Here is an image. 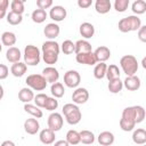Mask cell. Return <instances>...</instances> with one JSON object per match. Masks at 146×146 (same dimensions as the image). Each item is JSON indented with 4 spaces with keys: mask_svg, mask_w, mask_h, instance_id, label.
<instances>
[{
    "mask_svg": "<svg viewBox=\"0 0 146 146\" xmlns=\"http://www.w3.org/2000/svg\"><path fill=\"white\" fill-rule=\"evenodd\" d=\"M112 3L110 0H96L95 2V9L98 14H107L111 10Z\"/></svg>",
    "mask_w": 146,
    "mask_h": 146,
    "instance_id": "26",
    "label": "cell"
},
{
    "mask_svg": "<svg viewBox=\"0 0 146 146\" xmlns=\"http://www.w3.org/2000/svg\"><path fill=\"white\" fill-rule=\"evenodd\" d=\"M21 57H22V54H21V50L17 48V47H10L8 48L7 52H6V58L9 63H17L21 60Z\"/></svg>",
    "mask_w": 146,
    "mask_h": 146,
    "instance_id": "22",
    "label": "cell"
},
{
    "mask_svg": "<svg viewBox=\"0 0 146 146\" xmlns=\"http://www.w3.org/2000/svg\"><path fill=\"white\" fill-rule=\"evenodd\" d=\"M123 82V87L129 90V91H136L140 88L141 86V82H140V79L137 76V75H131V76H127L124 79Z\"/></svg>",
    "mask_w": 146,
    "mask_h": 146,
    "instance_id": "12",
    "label": "cell"
},
{
    "mask_svg": "<svg viewBox=\"0 0 146 146\" xmlns=\"http://www.w3.org/2000/svg\"><path fill=\"white\" fill-rule=\"evenodd\" d=\"M3 95H5V91H3V87L0 84V100L2 99V97H3Z\"/></svg>",
    "mask_w": 146,
    "mask_h": 146,
    "instance_id": "52",
    "label": "cell"
},
{
    "mask_svg": "<svg viewBox=\"0 0 146 146\" xmlns=\"http://www.w3.org/2000/svg\"><path fill=\"white\" fill-rule=\"evenodd\" d=\"M97 140L100 146H111L114 143L115 137L111 131H103L98 135Z\"/></svg>",
    "mask_w": 146,
    "mask_h": 146,
    "instance_id": "19",
    "label": "cell"
},
{
    "mask_svg": "<svg viewBox=\"0 0 146 146\" xmlns=\"http://www.w3.org/2000/svg\"><path fill=\"white\" fill-rule=\"evenodd\" d=\"M120 65H121V68H122L123 73H125L127 76L136 75V73L138 71V67H139L137 58L132 55L122 56L121 59H120Z\"/></svg>",
    "mask_w": 146,
    "mask_h": 146,
    "instance_id": "5",
    "label": "cell"
},
{
    "mask_svg": "<svg viewBox=\"0 0 146 146\" xmlns=\"http://www.w3.org/2000/svg\"><path fill=\"white\" fill-rule=\"evenodd\" d=\"M88 99H89V91L86 88H82V87L75 88V90L72 94V100L75 105L84 104V103H87Z\"/></svg>",
    "mask_w": 146,
    "mask_h": 146,
    "instance_id": "9",
    "label": "cell"
},
{
    "mask_svg": "<svg viewBox=\"0 0 146 146\" xmlns=\"http://www.w3.org/2000/svg\"><path fill=\"white\" fill-rule=\"evenodd\" d=\"M17 41V38H16V34L14 32H10V31H6L1 34V43L3 46H7L8 48L13 47Z\"/></svg>",
    "mask_w": 146,
    "mask_h": 146,
    "instance_id": "23",
    "label": "cell"
},
{
    "mask_svg": "<svg viewBox=\"0 0 146 146\" xmlns=\"http://www.w3.org/2000/svg\"><path fill=\"white\" fill-rule=\"evenodd\" d=\"M138 39L141 42H146V26L141 25L138 30Z\"/></svg>",
    "mask_w": 146,
    "mask_h": 146,
    "instance_id": "45",
    "label": "cell"
},
{
    "mask_svg": "<svg viewBox=\"0 0 146 146\" xmlns=\"http://www.w3.org/2000/svg\"><path fill=\"white\" fill-rule=\"evenodd\" d=\"M65 140L68 143V145H78L80 143V135L76 130H68Z\"/></svg>",
    "mask_w": 146,
    "mask_h": 146,
    "instance_id": "36",
    "label": "cell"
},
{
    "mask_svg": "<svg viewBox=\"0 0 146 146\" xmlns=\"http://www.w3.org/2000/svg\"><path fill=\"white\" fill-rule=\"evenodd\" d=\"M36 6L39 9H48L52 7V0H36Z\"/></svg>",
    "mask_w": 146,
    "mask_h": 146,
    "instance_id": "44",
    "label": "cell"
},
{
    "mask_svg": "<svg viewBox=\"0 0 146 146\" xmlns=\"http://www.w3.org/2000/svg\"><path fill=\"white\" fill-rule=\"evenodd\" d=\"M42 59L46 64H48L49 66L54 65L57 63L58 60V54L55 52H42Z\"/></svg>",
    "mask_w": 146,
    "mask_h": 146,
    "instance_id": "40",
    "label": "cell"
},
{
    "mask_svg": "<svg viewBox=\"0 0 146 146\" xmlns=\"http://www.w3.org/2000/svg\"><path fill=\"white\" fill-rule=\"evenodd\" d=\"M54 146H70V145L66 140H57V141H55Z\"/></svg>",
    "mask_w": 146,
    "mask_h": 146,
    "instance_id": "49",
    "label": "cell"
},
{
    "mask_svg": "<svg viewBox=\"0 0 146 146\" xmlns=\"http://www.w3.org/2000/svg\"><path fill=\"white\" fill-rule=\"evenodd\" d=\"M9 6V1L8 0H0V9L1 10H7Z\"/></svg>",
    "mask_w": 146,
    "mask_h": 146,
    "instance_id": "48",
    "label": "cell"
},
{
    "mask_svg": "<svg viewBox=\"0 0 146 146\" xmlns=\"http://www.w3.org/2000/svg\"><path fill=\"white\" fill-rule=\"evenodd\" d=\"M92 5V0H78V6L82 9L89 8Z\"/></svg>",
    "mask_w": 146,
    "mask_h": 146,
    "instance_id": "47",
    "label": "cell"
},
{
    "mask_svg": "<svg viewBox=\"0 0 146 146\" xmlns=\"http://www.w3.org/2000/svg\"><path fill=\"white\" fill-rule=\"evenodd\" d=\"M106 70H107V65L105 63H98L95 65L94 68V76L98 80H102L105 78L106 75Z\"/></svg>",
    "mask_w": 146,
    "mask_h": 146,
    "instance_id": "33",
    "label": "cell"
},
{
    "mask_svg": "<svg viewBox=\"0 0 146 146\" xmlns=\"http://www.w3.org/2000/svg\"><path fill=\"white\" fill-rule=\"evenodd\" d=\"M34 98V94H33V90L30 89L29 87H25V88H22L18 92V99L24 103V104H29L33 100Z\"/></svg>",
    "mask_w": 146,
    "mask_h": 146,
    "instance_id": "21",
    "label": "cell"
},
{
    "mask_svg": "<svg viewBox=\"0 0 146 146\" xmlns=\"http://www.w3.org/2000/svg\"><path fill=\"white\" fill-rule=\"evenodd\" d=\"M141 64H143V67H144V68H146V58H145V57L143 58V62H141Z\"/></svg>",
    "mask_w": 146,
    "mask_h": 146,
    "instance_id": "53",
    "label": "cell"
},
{
    "mask_svg": "<svg viewBox=\"0 0 146 146\" xmlns=\"http://www.w3.org/2000/svg\"><path fill=\"white\" fill-rule=\"evenodd\" d=\"M6 16H7V10H1L0 9V19H2Z\"/></svg>",
    "mask_w": 146,
    "mask_h": 146,
    "instance_id": "51",
    "label": "cell"
},
{
    "mask_svg": "<svg viewBox=\"0 0 146 146\" xmlns=\"http://www.w3.org/2000/svg\"><path fill=\"white\" fill-rule=\"evenodd\" d=\"M131 10L133 11V14L137 15H141L146 11V2L144 0H136L132 2L131 5Z\"/></svg>",
    "mask_w": 146,
    "mask_h": 146,
    "instance_id": "34",
    "label": "cell"
},
{
    "mask_svg": "<svg viewBox=\"0 0 146 146\" xmlns=\"http://www.w3.org/2000/svg\"><path fill=\"white\" fill-rule=\"evenodd\" d=\"M63 123H64V119H63V115L60 113L54 112L48 116V121H47L48 128L50 130H52L54 132L59 131L63 127Z\"/></svg>",
    "mask_w": 146,
    "mask_h": 146,
    "instance_id": "8",
    "label": "cell"
},
{
    "mask_svg": "<svg viewBox=\"0 0 146 146\" xmlns=\"http://www.w3.org/2000/svg\"><path fill=\"white\" fill-rule=\"evenodd\" d=\"M42 76L46 79L47 83H55L59 79V72L54 66H47L42 70Z\"/></svg>",
    "mask_w": 146,
    "mask_h": 146,
    "instance_id": "10",
    "label": "cell"
},
{
    "mask_svg": "<svg viewBox=\"0 0 146 146\" xmlns=\"http://www.w3.org/2000/svg\"><path fill=\"white\" fill-rule=\"evenodd\" d=\"M42 52H55L59 55L60 51V46L55 41V40H48L46 42L42 43V48H41Z\"/></svg>",
    "mask_w": 146,
    "mask_h": 146,
    "instance_id": "24",
    "label": "cell"
},
{
    "mask_svg": "<svg viewBox=\"0 0 146 146\" xmlns=\"http://www.w3.org/2000/svg\"><path fill=\"white\" fill-rule=\"evenodd\" d=\"M0 146H16V145H15V143L11 141V140H5V141H2V143L0 144Z\"/></svg>",
    "mask_w": 146,
    "mask_h": 146,
    "instance_id": "50",
    "label": "cell"
},
{
    "mask_svg": "<svg viewBox=\"0 0 146 146\" xmlns=\"http://www.w3.org/2000/svg\"><path fill=\"white\" fill-rule=\"evenodd\" d=\"M1 50H2V43L0 42V52H1Z\"/></svg>",
    "mask_w": 146,
    "mask_h": 146,
    "instance_id": "54",
    "label": "cell"
},
{
    "mask_svg": "<svg viewBox=\"0 0 146 146\" xmlns=\"http://www.w3.org/2000/svg\"><path fill=\"white\" fill-rule=\"evenodd\" d=\"M120 68L115 65V64H111L110 66H107V70H106V78L108 81L111 80H114V79H120Z\"/></svg>",
    "mask_w": 146,
    "mask_h": 146,
    "instance_id": "30",
    "label": "cell"
},
{
    "mask_svg": "<svg viewBox=\"0 0 146 146\" xmlns=\"http://www.w3.org/2000/svg\"><path fill=\"white\" fill-rule=\"evenodd\" d=\"M27 87L35 91H42L47 87V81L42 76V74H30L25 80Z\"/></svg>",
    "mask_w": 146,
    "mask_h": 146,
    "instance_id": "6",
    "label": "cell"
},
{
    "mask_svg": "<svg viewBox=\"0 0 146 146\" xmlns=\"http://www.w3.org/2000/svg\"><path fill=\"white\" fill-rule=\"evenodd\" d=\"M59 32H60V27L56 23H49L43 29V34L49 40H55L59 35Z\"/></svg>",
    "mask_w": 146,
    "mask_h": 146,
    "instance_id": "13",
    "label": "cell"
},
{
    "mask_svg": "<svg viewBox=\"0 0 146 146\" xmlns=\"http://www.w3.org/2000/svg\"><path fill=\"white\" fill-rule=\"evenodd\" d=\"M47 98H48V96H47L46 94L40 92V94H38L36 96H34L33 102H34L35 106H38L39 108H43V107H44V104H46Z\"/></svg>",
    "mask_w": 146,
    "mask_h": 146,
    "instance_id": "41",
    "label": "cell"
},
{
    "mask_svg": "<svg viewBox=\"0 0 146 146\" xmlns=\"http://www.w3.org/2000/svg\"><path fill=\"white\" fill-rule=\"evenodd\" d=\"M55 132L52 130H50L49 128H46V129H42L40 131V135H39V139L42 144L44 145H50L55 141Z\"/></svg>",
    "mask_w": 146,
    "mask_h": 146,
    "instance_id": "16",
    "label": "cell"
},
{
    "mask_svg": "<svg viewBox=\"0 0 146 146\" xmlns=\"http://www.w3.org/2000/svg\"><path fill=\"white\" fill-rule=\"evenodd\" d=\"M92 51V46L89 41L87 40H78L75 42V50L74 52L78 54H87V52H91Z\"/></svg>",
    "mask_w": 146,
    "mask_h": 146,
    "instance_id": "20",
    "label": "cell"
},
{
    "mask_svg": "<svg viewBox=\"0 0 146 146\" xmlns=\"http://www.w3.org/2000/svg\"><path fill=\"white\" fill-rule=\"evenodd\" d=\"M129 0H115L114 2V9L119 13H123L129 7Z\"/></svg>",
    "mask_w": 146,
    "mask_h": 146,
    "instance_id": "43",
    "label": "cell"
},
{
    "mask_svg": "<svg viewBox=\"0 0 146 146\" xmlns=\"http://www.w3.org/2000/svg\"><path fill=\"white\" fill-rule=\"evenodd\" d=\"M63 114L65 116L66 122L71 125L78 124L82 119L80 108L78 107V105H75L73 103H67L63 106Z\"/></svg>",
    "mask_w": 146,
    "mask_h": 146,
    "instance_id": "2",
    "label": "cell"
},
{
    "mask_svg": "<svg viewBox=\"0 0 146 146\" xmlns=\"http://www.w3.org/2000/svg\"><path fill=\"white\" fill-rule=\"evenodd\" d=\"M79 32H80V34L82 35V38H84V39H90V38H92L94 34H95V26H94L91 23H89V22H84V23H82V24L80 25Z\"/></svg>",
    "mask_w": 146,
    "mask_h": 146,
    "instance_id": "17",
    "label": "cell"
},
{
    "mask_svg": "<svg viewBox=\"0 0 146 146\" xmlns=\"http://www.w3.org/2000/svg\"><path fill=\"white\" fill-rule=\"evenodd\" d=\"M22 21H23V15H19L13 11H9L7 14V22L10 25H18L22 23Z\"/></svg>",
    "mask_w": 146,
    "mask_h": 146,
    "instance_id": "39",
    "label": "cell"
},
{
    "mask_svg": "<svg viewBox=\"0 0 146 146\" xmlns=\"http://www.w3.org/2000/svg\"><path fill=\"white\" fill-rule=\"evenodd\" d=\"M60 50L65 55H71L75 50V43L73 41H71V40H64L62 46H60Z\"/></svg>",
    "mask_w": 146,
    "mask_h": 146,
    "instance_id": "38",
    "label": "cell"
},
{
    "mask_svg": "<svg viewBox=\"0 0 146 146\" xmlns=\"http://www.w3.org/2000/svg\"><path fill=\"white\" fill-rule=\"evenodd\" d=\"M40 129V123L38 121V119L35 117H30L26 119L24 122V130L26 133L29 135H35Z\"/></svg>",
    "mask_w": 146,
    "mask_h": 146,
    "instance_id": "15",
    "label": "cell"
},
{
    "mask_svg": "<svg viewBox=\"0 0 146 146\" xmlns=\"http://www.w3.org/2000/svg\"><path fill=\"white\" fill-rule=\"evenodd\" d=\"M24 63L26 66H36L40 63L41 54L36 46L27 44L24 49Z\"/></svg>",
    "mask_w": 146,
    "mask_h": 146,
    "instance_id": "4",
    "label": "cell"
},
{
    "mask_svg": "<svg viewBox=\"0 0 146 146\" xmlns=\"http://www.w3.org/2000/svg\"><path fill=\"white\" fill-rule=\"evenodd\" d=\"M57 107H58V100H57L55 97H49V96H48V98H47V100H46V104H44V107H43V108H46L47 111L52 112V111L57 110Z\"/></svg>",
    "mask_w": 146,
    "mask_h": 146,
    "instance_id": "42",
    "label": "cell"
},
{
    "mask_svg": "<svg viewBox=\"0 0 146 146\" xmlns=\"http://www.w3.org/2000/svg\"><path fill=\"white\" fill-rule=\"evenodd\" d=\"M10 8L13 13H16V14H19V15H23L24 10H25V7H24V0H13L11 3H10Z\"/></svg>",
    "mask_w": 146,
    "mask_h": 146,
    "instance_id": "37",
    "label": "cell"
},
{
    "mask_svg": "<svg viewBox=\"0 0 146 146\" xmlns=\"http://www.w3.org/2000/svg\"><path fill=\"white\" fill-rule=\"evenodd\" d=\"M123 88V82L121 79H114L108 81V90L112 94H119Z\"/></svg>",
    "mask_w": 146,
    "mask_h": 146,
    "instance_id": "35",
    "label": "cell"
},
{
    "mask_svg": "<svg viewBox=\"0 0 146 146\" xmlns=\"http://www.w3.org/2000/svg\"><path fill=\"white\" fill-rule=\"evenodd\" d=\"M81 82L80 73L75 70H68L64 74V84L67 88H78Z\"/></svg>",
    "mask_w": 146,
    "mask_h": 146,
    "instance_id": "7",
    "label": "cell"
},
{
    "mask_svg": "<svg viewBox=\"0 0 146 146\" xmlns=\"http://www.w3.org/2000/svg\"><path fill=\"white\" fill-rule=\"evenodd\" d=\"M31 18H32V21L34 22V23H36V24H41V23H43L44 21H46V18H47V13H46V10H42V9H34L33 11H32V15H31Z\"/></svg>",
    "mask_w": 146,
    "mask_h": 146,
    "instance_id": "31",
    "label": "cell"
},
{
    "mask_svg": "<svg viewBox=\"0 0 146 146\" xmlns=\"http://www.w3.org/2000/svg\"><path fill=\"white\" fill-rule=\"evenodd\" d=\"M50 92H51V95H52L55 98H60V97H63L64 94H65V88H64L63 83H60V82H55V83H52L51 87H50Z\"/></svg>",
    "mask_w": 146,
    "mask_h": 146,
    "instance_id": "32",
    "label": "cell"
},
{
    "mask_svg": "<svg viewBox=\"0 0 146 146\" xmlns=\"http://www.w3.org/2000/svg\"><path fill=\"white\" fill-rule=\"evenodd\" d=\"M24 111L26 113H29L30 115H32V117H35V119H40V117L43 116L42 111L38 106H35L33 104H30V103L29 104H24Z\"/></svg>",
    "mask_w": 146,
    "mask_h": 146,
    "instance_id": "28",
    "label": "cell"
},
{
    "mask_svg": "<svg viewBox=\"0 0 146 146\" xmlns=\"http://www.w3.org/2000/svg\"><path fill=\"white\" fill-rule=\"evenodd\" d=\"M67 11L63 6H54L49 11V16L55 22H62L66 18Z\"/></svg>",
    "mask_w": 146,
    "mask_h": 146,
    "instance_id": "11",
    "label": "cell"
},
{
    "mask_svg": "<svg viewBox=\"0 0 146 146\" xmlns=\"http://www.w3.org/2000/svg\"><path fill=\"white\" fill-rule=\"evenodd\" d=\"M9 74V68L5 64H0V80H5Z\"/></svg>",
    "mask_w": 146,
    "mask_h": 146,
    "instance_id": "46",
    "label": "cell"
},
{
    "mask_svg": "<svg viewBox=\"0 0 146 146\" xmlns=\"http://www.w3.org/2000/svg\"><path fill=\"white\" fill-rule=\"evenodd\" d=\"M26 70H27V66L25 65V63H22V62H17V63H14L10 67V73L16 76V78H21L23 76L25 73H26Z\"/></svg>",
    "mask_w": 146,
    "mask_h": 146,
    "instance_id": "25",
    "label": "cell"
},
{
    "mask_svg": "<svg viewBox=\"0 0 146 146\" xmlns=\"http://www.w3.org/2000/svg\"><path fill=\"white\" fill-rule=\"evenodd\" d=\"M120 128L123 131H132L135 125L138 123L137 120V105L128 106L122 111V115L120 119Z\"/></svg>",
    "mask_w": 146,
    "mask_h": 146,
    "instance_id": "1",
    "label": "cell"
},
{
    "mask_svg": "<svg viewBox=\"0 0 146 146\" xmlns=\"http://www.w3.org/2000/svg\"><path fill=\"white\" fill-rule=\"evenodd\" d=\"M80 135V143L84 145H91L95 141V135L90 130H82L79 132Z\"/></svg>",
    "mask_w": 146,
    "mask_h": 146,
    "instance_id": "29",
    "label": "cell"
},
{
    "mask_svg": "<svg viewBox=\"0 0 146 146\" xmlns=\"http://www.w3.org/2000/svg\"><path fill=\"white\" fill-rule=\"evenodd\" d=\"M132 141L137 145L146 144V131L143 128H138L132 132Z\"/></svg>",
    "mask_w": 146,
    "mask_h": 146,
    "instance_id": "27",
    "label": "cell"
},
{
    "mask_svg": "<svg viewBox=\"0 0 146 146\" xmlns=\"http://www.w3.org/2000/svg\"><path fill=\"white\" fill-rule=\"evenodd\" d=\"M140 26H141V21L136 15H130V16H127L124 18H121L119 21V24H117V27L122 33L138 31Z\"/></svg>",
    "mask_w": 146,
    "mask_h": 146,
    "instance_id": "3",
    "label": "cell"
},
{
    "mask_svg": "<svg viewBox=\"0 0 146 146\" xmlns=\"http://www.w3.org/2000/svg\"><path fill=\"white\" fill-rule=\"evenodd\" d=\"M92 52H94V56H95L96 60L99 62V63H105L111 57V50L106 46H100V47L96 48V50L92 51Z\"/></svg>",
    "mask_w": 146,
    "mask_h": 146,
    "instance_id": "14",
    "label": "cell"
},
{
    "mask_svg": "<svg viewBox=\"0 0 146 146\" xmlns=\"http://www.w3.org/2000/svg\"><path fill=\"white\" fill-rule=\"evenodd\" d=\"M75 59L79 64H84V65H95L97 63L92 51L87 54H78L75 56Z\"/></svg>",
    "mask_w": 146,
    "mask_h": 146,
    "instance_id": "18",
    "label": "cell"
},
{
    "mask_svg": "<svg viewBox=\"0 0 146 146\" xmlns=\"http://www.w3.org/2000/svg\"><path fill=\"white\" fill-rule=\"evenodd\" d=\"M140 146H145V144H144V145H140Z\"/></svg>",
    "mask_w": 146,
    "mask_h": 146,
    "instance_id": "55",
    "label": "cell"
}]
</instances>
